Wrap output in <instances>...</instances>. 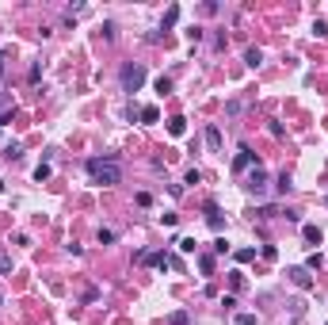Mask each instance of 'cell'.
Listing matches in <instances>:
<instances>
[{"mask_svg":"<svg viewBox=\"0 0 328 325\" xmlns=\"http://www.w3.org/2000/svg\"><path fill=\"white\" fill-rule=\"evenodd\" d=\"M84 168H88V176H92V184H103V188H111V184L122 180V164H118V157H88Z\"/></svg>","mask_w":328,"mask_h":325,"instance_id":"1","label":"cell"},{"mask_svg":"<svg viewBox=\"0 0 328 325\" xmlns=\"http://www.w3.org/2000/svg\"><path fill=\"white\" fill-rule=\"evenodd\" d=\"M145 84V65H122V88L138 92Z\"/></svg>","mask_w":328,"mask_h":325,"instance_id":"2","label":"cell"},{"mask_svg":"<svg viewBox=\"0 0 328 325\" xmlns=\"http://www.w3.org/2000/svg\"><path fill=\"white\" fill-rule=\"evenodd\" d=\"M252 195H263L267 192V172H263V164H256V168H248V184H244Z\"/></svg>","mask_w":328,"mask_h":325,"instance_id":"3","label":"cell"},{"mask_svg":"<svg viewBox=\"0 0 328 325\" xmlns=\"http://www.w3.org/2000/svg\"><path fill=\"white\" fill-rule=\"evenodd\" d=\"M256 153H252V149L248 146H241L237 149V157H233V172H237V176H241V172H248V168H256Z\"/></svg>","mask_w":328,"mask_h":325,"instance_id":"4","label":"cell"},{"mask_svg":"<svg viewBox=\"0 0 328 325\" xmlns=\"http://www.w3.org/2000/svg\"><path fill=\"white\" fill-rule=\"evenodd\" d=\"M286 276H290V283H294V287H298V291H309V287H313V276H309V272H305V268H290V272H286Z\"/></svg>","mask_w":328,"mask_h":325,"instance_id":"5","label":"cell"},{"mask_svg":"<svg viewBox=\"0 0 328 325\" xmlns=\"http://www.w3.org/2000/svg\"><path fill=\"white\" fill-rule=\"evenodd\" d=\"M206 226H210L214 234H221L225 222H221V207H218V203H206Z\"/></svg>","mask_w":328,"mask_h":325,"instance_id":"6","label":"cell"},{"mask_svg":"<svg viewBox=\"0 0 328 325\" xmlns=\"http://www.w3.org/2000/svg\"><path fill=\"white\" fill-rule=\"evenodd\" d=\"M168 134H172V138H183V134H187V119H180V115L168 119Z\"/></svg>","mask_w":328,"mask_h":325,"instance_id":"7","label":"cell"},{"mask_svg":"<svg viewBox=\"0 0 328 325\" xmlns=\"http://www.w3.org/2000/svg\"><path fill=\"white\" fill-rule=\"evenodd\" d=\"M301 237H305L309 245H321V241H325V234H321L317 226H301Z\"/></svg>","mask_w":328,"mask_h":325,"instance_id":"8","label":"cell"},{"mask_svg":"<svg viewBox=\"0 0 328 325\" xmlns=\"http://www.w3.org/2000/svg\"><path fill=\"white\" fill-rule=\"evenodd\" d=\"M244 61H248V65L256 69L259 61H263V50H259V46H248V50H244Z\"/></svg>","mask_w":328,"mask_h":325,"instance_id":"9","label":"cell"},{"mask_svg":"<svg viewBox=\"0 0 328 325\" xmlns=\"http://www.w3.org/2000/svg\"><path fill=\"white\" fill-rule=\"evenodd\" d=\"M206 146H210V149H221V130H218V126H206Z\"/></svg>","mask_w":328,"mask_h":325,"instance_id":"10","label":"cell"},{"mask_svg":"<svg viewBox=\"0 0 328 325\" xmlns=\"http://www.w3.org/2000/svg\"><path fill=\"white\" fill-rule=\"evenodd\" d=\"M176 245H180V252H195V249H199V241H195V237H180Z\"/></svg>","mask_w":328,"mask_h":325,"instance_id":"11","label":"cell"},{"mask_svg":"<svg viewBox=\"0 0 328 325\" xmlns=\"http://www.w3.org/2000/svg\"><path fill=\"white\" fill-rule=\"evenodd\" d=\"M275 192H279V195L290 192V176H286V172H279V180H275Z\"/></svg>","mask_w":328,"mask_h":325,"instance_id":"12","label":"cell"},{"mask_svg":"<svg viewBox=\"0 0 328 325\" xmlns=\"http://www.w3.org/2000/svg\"><path fill=\"white\" fill-rule=\"evenodd\" d=\"M248 260H256V249H237V264H248Z\"/></svg>","mask_w":328,"mask_h":325,"instance_id":"13","label":"cell"},{"mask_svg":"<svg viewBox=\"0 0 328 325\" xmlns=\"http://www.w3.org/2000/svg\"><path fill=\"white\" fill-rule=\"evenodd\" d=\"M325 264V256H321V252H313V256H309V260H305V272H317V268Z\"/></svg>","mask_w":328,"mask_h":325,"instance_id":"14","label":"cell"},{"mask_svg":"<svg viewBox=\"0 0 328 325\" xmlns=\"http://www.w3.org/2000/svg\"><path fill=\"white\" fill-rule=\"evenodd\" d=\"M142 119H145V122H157V119H160V111H157L153 104H149V107H142Z\"/></svg>","mask_w":328,"mask_h":325,"instance_id":"15","label":"cell"},{"mask_svg":"<svg viewBox=\"0 0 328 325\" xmlns=\"http://www.w3.org/2000/svg\"><path fill=\"white\" fill-rule=\"evenodd\" d=\"M157 92H160V96H168V92H172V77H157Z\"/></svg>","mask_w":328,"mask_h":325,"instance_id":"16","label":"cell"},{"mask_svg":"<svg viewBox=\"0 0 328 325\" xmlns=\"http://www.w3.org/2000/svg\"><path fill=\"white\" fill-rule=\"evenodd\" d=\"M199 268L210 276V272H214V256H210V252H206V256H199Z\"/></svg>","mask_w":328,"mask_h":325,"instance_id":"17","label":"cell"},{"mask_svg":"<svg viewBox=\"0 0 328 325\" xmlns=\"http://www.w3.org/2000/svg\"><path fill=\"white\" fill-rule=\"evenodd\" d=\"M4 157H8V161H19V157H23V149H19V146H15V142H12V146L4 149Z\"/></svg>","mask_w":328,"mask_h":325,"instance_id":"18","label":"cell"},{"mask_svg":"<svg viewBox=\"0 0 328 325\" xmlns=\"http://www.w3.org/2000/svg\"><path fill=\"white\" fill-rule=\"evenodd\" d=\"M229 287H233V291H244V276H241V272H233V276H229Z\"/></svg>","mask_w":328,"mask_h":325,"instance_id":"19","label":"cell"},{"mask_svg":"<svg viewBox=\"0 0 328 325\" xmlns=\"http://www.w3.org/2000/svg\"><path fill=\"white\" fill-rule=\"evenodd\" d=\"M176 19H180V8H176V4H172L168 12H164V27H172V23H176Z\"/></svg>","mask_w":328,"mask_h":325,"instance_id":"20","label":"cell"},{"mask_svg":"<svg viewBox=\"0 0 328 325\" xmlns=\"http://www.w3.org/2000/svg\"><path fill=\"white\" fill-rule=\"evenodd\" d=\"M35 180H38V184H42V180H50V164H38V168H35Z\"/></svg>","mask_w":328,"mask_h":325,"instance_id":"21","label":"cell"},{"mask_svg":"<svg viewBox=\"0 0 328 325\" xmlns=\"http://www.w3.org/2000/svg\"><path fill=\"white\" fill-rule=\"evenodd\" d=\"M168 325H187V314H183V310H176V314L168 318Z\"/></svg>","mask_w":328,"mask_h":325,"instance_id":"22","label":"cell"},{"mask_svg":"<svg viewBox=\"0 0 328 325\" xmlns=\"http://www.w3.org/2000/svg\"><path fill=\"white\" fill-rule=\"evenodd\" d=\"M183 35H187V39H191V42H202V31H199V27H187Z\"/></svg>","mask_w":328,"mask_h":325,"instance_id":"23","label":"cell"},{"mask_svg":"<svg viewBox=\"0 0 328 325\" xmlns=\"http://www.w3.org/2000/svg\"><path fill=\"white\" fill-rule=\"evenodd\" d=\"M183 184H202V172H199V168H191V172H187V180H183Z\"/></svg>","mask_w":328,"mask_h":325,"instance_id":"24","label":"cell"},{"mask_svg":"<svg viewBox=\"0 0 328 325\" xmlns=\"http://www.w3.org/2000/svg\"><path fill=\"white\" fill-rule=\"evenodd\" d=\"M256 214H259V218H275V214H279V207H259Z\"/></svg>","mask_w":328,"mask_h":325,"instance_id":"25","label":"cell"},{"mask_svg":"<svg viewBox=\"0 0 328 325\" xmlns=\"http://www.w3.org/2000/svg\"><path fill=\"white\" fill-rule=\"evenodd\" d=\"M237 322L241 325H256V314H237Z\"/></svg>","mask_w":328,"mask_h":325,"instance_id":"26","label":"cell"},{"mask_svg":"<svg viewBox=\"0 0 328 325\" xmlns=\"http://www.w3.org/2000/svg\"><path fill=\"white\" fill-rule=\"evenodd\" d=\"M0 272H12V260L8 256H0Z\"/></svg>","mask_w":328,"mask_h":325,"instance_id":"27","label":"cell"},{"mask_svg":"<svg viewBox=\"0 0 328 325\" xmlns=\"http://www.w3.org/2000/svg\"><path fill=\"white\" fill-rule=\"evenodd\" d=\"M4 61H8V54H4V50H0V73H4Z\"/></svg>","mask_w":328,"mask_h":325,"instance_id":"28","label":"cell"},{"mask_svg":"<svg viewBox=\"0 0 328 325\" xmlns=\"http://www.w3.org/2000/svg\"><path fill=\"white\" fill-rule=\"evenodd\" d=\"M0 192H4V180H0Z\"/></svg>","mask_w":328,"mask_h":325,"instance_id":"29","label":"cell"},{"mask_svg":"<svg viewBox=\"0 0 328 325\" xmlns=\"http://www.w3.org/2000/svg\"><path fill=\"white\" fill-rule=\"evenodd\" d=\"M325 207H328V195H325Z\"/></svg>","mask_w":328,"mask_h":325,"instance_id":"30","label":"cell"},{"mask_svg":"<svg viewBox=\"0 0 328 325\" xmlns=\"http://www.w3.org/2000/svg\"><path fill=\"white\" fill-rule=\"evenodd\" d=\"M325 325H328V322H325Z\"/></svg>","mask_w":328,"mask_h":325,"instance_id":"31","label":"cell"}]
</instances>
